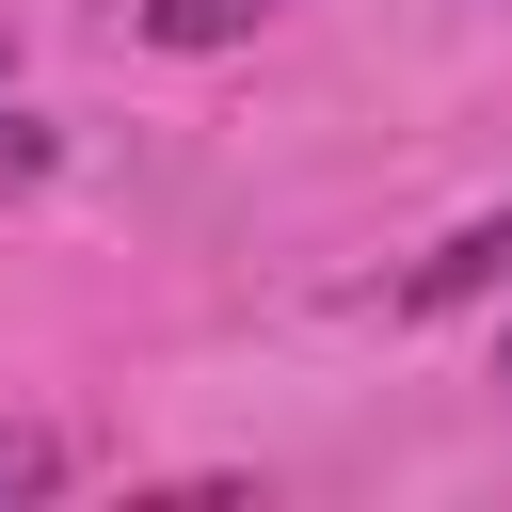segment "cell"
I'll return each instance as SVG.
<instances>
[{"mask_svg":"<svg viewBox=\"0 0 512 512\" xmlns=\"http://www.w3.org/2000/svg\"><path fill=\"white\" fill-rule=\"evenodd\" d=\"M496 384H512V336H496Z\"/></svg>","mask_w":512,"mask_h":512,"instance_id":"obj_5","label":"cell"},{"mask_svg":"<svg viewBox=\"0 0 512 512\" xmlns=\"http://www.w3.org/2000/svg\"><path fill=\"white\" fill-rule=\"evenodd\" d=\"M256 16H272V0H128V32H144V48H240Z\"/></svg>","mask_w":512,"mask_h":512,"instance_id":"obj_2","label":"cell"},{"mask_svg":"<svg viewBox=\"0 0 512 512\" xmlns=\"http://www.w3.org/2000/svg\"><path fill=\"white\" fill-rule=\"evenodd\" d=\"M480 288H512V208L448 224V240H432V256H416V272H400L384 304H400V320H448V304H480Z\"/></svg>","mask_w":512,"mask_h":512,"instance_id":"obj_1","label":"cell"},{"mask_svg":"<svg viewBox=\"0 0 512 512\" xmlns=\"http://www.w3.org/2000/svg\"><path fill=\"white\" fill-rule=\"evenodd\" d=\"M48 160H64V128H32V112H0V208H16V192H32Z\"/></svg>","mask_w":512,"mask_h":512,"instance_id":"obj_3","label":"cell"},{"mask_svg":"<svg viewBox=\"0 0 512 512\" xmlns=\"http://www.w3.org/2000/svg\"><path fill=\"white\" fill-rule=\"evenodd\" d=\"M48 480H64V448H48V432H0V512H32Z\"/></svg>","mask_w":512,"mask_h":512,"instance_id":"obj_4","label":"cell"},{"mask_svg":"<svg viewBox=\"0 0 512 512\" xmlns=\"http://www.w3.org/2000/svg\"><path fill=\"white\" fill-rule=\"evenodd\" d=\"M0 64H16V48H0Z\"/></svg>","mask_w":512,"mask_h":512,"instance_id":"obj_6","label":"cell"}]
</instances>
